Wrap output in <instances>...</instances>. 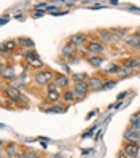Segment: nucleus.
<instances>
[{"label":"nucleus","instance_id":"nucleus-4","mask_svg":"<svg viewBox=\"0 0 140 158\" xmlns=\"http://www.w3.org/2000/svg\"><path fill=\"white\" fill-rule=\"evenodd\" d=\"M104 43H100V42H91V43H88V46H86V50L89 51V53H92L96 56V54H100L102 51H104Z\"/></svg>","mask_w":140,"mask_h":158},{"label":"nucleus","instance_id":"nucleus-21","mask_svg":"<svg viewBox=\"0 0 140 158\" xmlns=\"http://www.w3.org/2000/svg\"><path fill=\"white\" fill-rule=\"evenodd\" d=\"M18 42L22 43L24 46H34V42H32V40H29V39H19Z\"/></svg>","mask_w":140,"mask_h":158},{"label":"nucleus","instance_id":"nucleus-28","mask_svg":"<svg viewBox=\"0 0 140 158\" xmlns=\"http://www.w3.org/2000/svg\"><path fill=\"white\" fill-rule=\"evenodd\" d=\"M97 8H104V5H100V3H97V5H94V6H92V10H97Z\"/></svg>","mask_w":140,"mask_h":158},{"label":"nucleus","instance_id":"nucleus-8","mask_svg":"<svg viewBox=\"0 0 140 158\" xmlns=\"http://www.w3.org/2000/svg\"><path fill=\"white\" fill-rule=\"evenodd\" d=\"M102 81L99 77H91L89 78V88L91 89H94V91H97V89H104V85H102Z\"/></svg>","mask_w":140,"mask_h":158},{"label":"nucleus","instance_id":"nucleus-11","mask_svg":"<svg viewBox=\"0 0 140 158\" xmlns=\"http://www.w3.org/2000/svg\"><path fill=\"white\" fill-rule=\"evenodd\" d=\"M88 61H89V64L91 66H94V67H100L102 66V62H104V58H100V56H91V58H88Z\"/></svg>","mask_w":140,"mask_h":158},{"label":"nucleus","instance_id":"nucleus-26","mask_svg":"<svg viewBox=\"0 0 140 158\" xmlns=\"http://www.w3.org/2000/svg\"><path fill=\"white\" fill-rule=\"evenodd\" d=\"M46 6H50V5H46V3H37V10H42V8H46Z\"/></svg>","mask_w":140,"mask_h":158},{"label":"nucleus","instance_id":"nucleus-22","mask_svg":"<svg viewBox=\"0 0 140 158\" xmlns=\"http://www.w3.org/2000/svg\"><path fill=\"white\" fill-rule=\"evenodd\" d=\"M115 85H116V81H115V80H108V81H105L104 89H110V88H113Z\"/></svg>","mask_w":140,"mask_h":158},{"label":"nucleus","instance_id":"nucleus-15","mask_svg":"<svg viewBox=\"0 0 140 158\" xmlns=\"http://www.w3.org/2000/svg\"><path fill=\"white\" fill-rule=\"evenodd\" d=\"M56 85L58 86H67L69 85V78L65 77V75H59V77H56Z\"/></svg>","mask_w":140,"mask_h":158},{"label":"nucleus","instance_id":"nucleus-6","mask_svg":"<svg viewBox=\"0 0 140 158\" xmlns=\"http://www.w3.org/2000/svg\"><path fill=\"white\" fill-rule=\"evenodd\" d=\"M138 150H140L138 144L130 142V144H126V147H124V155H127V156H137Z\"/></svg>","mask_w":140,"mask_h":158},{"label":"nucleus","instance_id":"nucleus-23","mask_svg":"<svg viewBox=\"0 0 140 158\" xmlns=\"http://www.w3.org/2000/svg\"><path fill=\"white\" fill-rule=\"evenodd\" d=\"M19 158H38V156H37V153H34V152H27V153L19 155Z\"/></svg>","mask_w":140,"mask_h":158},{"label":"nucleus","instance_id":"nucleus-24","mask_svg":"<svg viewBox=\"0 0 140 158\" xmlns=\"http://www.w3.org/2000/svg\"><path fill=\"white\" fill-rule=\"evenodd\" d=\"M48 112H56V114H62V112H65V109L64 107H51Z\"/></svg>","mask_w":140,"mask_h":158},{"label":"nucleus","instance_id":"nucleus-1","mask_svg":"<svg viewBox=\"0 0 140 158\" xmlns=\"http://www.w3.org/2000/svg\"><path fill=\"white\" fill-rule=\"evenodd\" d=\"M53 78V72L51 70H42L35 75V83L37 85H48Z\"/></svg>","mask_w":140,"mask_h":158},{"label":"nucleus","instance_id":"nucleus-13","mask_svg":"<svg viewBox=\"0 0 140 158\" xmlns=\"http://www.w3.org/2000/svg\"><path fill=\"white\" fill-rule=\"evenodd\" d=\"M2 77H3V78H8V80H11V78L14 77L13 67H3V69H2Z\"/></svg>","mask_w":140,"mask_h":158},{"label":"nucleus","instance_id":"nucleus-5","mask_svg":"<svg viewBox=\"0 0 140 158\" xmlns=\"http://www.w3.org/2000/svg\"><path fill=\"white\" fill-rule=\"evenodd\" d=\"M124 139L126 141H130V142H134V144H137L138 141H140V131L138 129H127V131L124 133Z\"/></svg>","mask_w":140,"mask_h":158},{"label":"nucleus","instance_id":"nucleus-7","mask_svg":"<svg viewBox=\"0 0 140 158\" xmlns=\"http://www.w3.org/2000/svg\"><path fill=\"white\" fill-rule=\"evenodd\" d=\"M27 56V61H29V64L30 66H34V67H42L43 66V62H42V59L37 56V54H32V53H27L26 54Z\"/></svg>","mask_w":140,"mask_h":158},{"label":"nucleus","instance_id":"nucleus-27","mask_svg":"<svg viewBox=\"0 0 140 158\" xmlns=\"http://www.w3.org/2000/svg\"><path fill=\"white\" fill-rule=\"evenodd\" d=\"M8 23V15H5L3 18H2V24H6Z\"/></svg>","mask_w":140,"mask_h":158},{"label":"nucleus","instance_id":"nucleus-19","mask_svg":"<svg viewBox=\"0 0 140 158\" xmlns=\"http://www.w3.org/2000/svg\"><path fill=\"white\" fill-rule=\"evenodd\" d=\"M6 152H8V155H10V156H14V155H16V145H14V144H13V145H8Z\"/></svg>","mask_w":140,"mask_h":158},{"label":"nucleus","instance_id":"nucleus-20","mask_svg":"<svg viewBox=\"0 0 140 158\" xmlns=\"http://www.w3.org/2000/svg\"><path fill=\"white\" fill-rule=\"evenodd\" d=\"M108 73H119V66H116V64H113V66H110L108 67V70H107Z\"/></svg>","mask_w":140,"mask_h":158},{"label":"nucleus","instance_id":"nucleus-14","mask_svg":"<svg viewBox=\"0 0 140 158\" xmlns=\"http://www.w3.org/2000/svg\"><path fill=\"white\" fill-rule=\"evenodd\" d=\"M14 46H16L14 40H8V42H3V43H2V46H0V50H2V51L5 53V51H10V50H13Z\"/></svg>","mask_w":140,"mask_h":158},{"label":"nucleus","instance_id":"nucleus-29","mask_svg":"<svg viewBox=\"0 0 140 158\" xmlns=\"http://www.w3.org/2000/svg\"><path fill=\"white\" fill-rule=\"evenodd\" d=\"M53 158H64V156H62V155H61V153H58V155H54V156H53Z\"/></svg>","mask_w":140,"mask_h":158},{"label":"nucleus","instance_id":"nucleus-12","mask_svg":"<svg viewBox=\"0 0 140 158\" xmlns=\"http://www.w3.org/2000/svg\"><path fill=\"white\" fill-rule=\"evenodd\" d=\"M73 51H75V45H73V43H67L62 48V54H64V56H72Z\"/></svg>","mask_w":140,"mask_h":158},{"label":"nucleus","instance_id":"nucleus-3","mask_svg":"<svg viewBox=\"0 0 140 158\" xmlns=\"http://www.w3.org/2000/svg\"><path fill=\"white\" fill-rule=\"evenodd\" d=\"M3 93H5V96L10 99V101H19V99H21V93H19V89H16L14 86H6Z\"/></svg>","mask_w":140,"mask_h":158},{"label":"nucleus","instance_id":"nucleus-10","mask_svg":"<svg viewBox=\"0 0 140 158\" xmlns=\"http://www.w3.org/2000/svg\"><path fill=\"white\" fill-rule=\"evenodd\" d=\"M130 128L140 131V112H135L132 117H130Z\"/></svg>","mask_w":140,"mask_h":158},{"label":"nucleus","instance_id":"nucleus-9","mask_svg":"<svg viewBox=\"0 0 140 158\" xmlns=\"http://www.w3.org/2000/svg\"><path fill=\"white\" fill-rule=\"evenodd\" d=\"M59 98H61V94H59V91L56 89V86H54V85H50V86H48V99H50L51 102H58Z\"/></svg>","mask_w":140,"mask_h":158},{"label":"nucleus","instance_id":"nucleus-2","mask_svg":"<svg viewBox=\"0 0 140 158\" xmlns=\"http://www.w3.org/2000/svg\"><path fill=\"white\" fill-rule=\"evenodd\" d=\"M88 89H89V83L88 81H75V89H73L75 96L83 98L88 93Z\"/></svg>","mask_w":140,"mask_h":158},{"label":"nucleus","instance_id":"nucleus-16","mask_svg":"<svg viewBox=\"0 0 140 158\" xmlns=\"http://www.w3.org/2000/svg\"><path fill=\"white\" fill-rule=\"evenodd\" d=\"M70 40H72V43H75V45H83L85 40H86V37L85 35H73Z\"/></svg>","mask_w":140,"mask_h":158},{"label":"nucleus","instance_id":"nucleus-30","mask_svg":"<svg viewBox=\"0 0 140 158\" xmlns=\"http://www.w3.org/2000/svg\"><path fill=\"white\" fill-rule=\"evenodd\" d=\"M135 48H137V50H140V40L137 42V45H135Z\"/></svg>","mask_w":140,"mask_h":158},{"label":"nucleus","instance_id":"nucleus-25","mask_svg":"<svg viewBox=\"0 0 140 158\" xmlns=\"http://www.w3.org/2000/svg\"><path fill=\"white\" fill-rule=\"evenodd\" d=\"M130 70H132V69H129V67H124L123 70H119V73H121V75H129V73H130Z\"/></svg>","mask_w":140,"mask_h":158},{"label":"nucleus","instance_id":"nucleus-18","mask_svg":"<svg viewBox=\"0 0 140 158\" xmlns=\"http://www.w3.org/2000/svg\"><path fill=\"white\" fill-rule=\"evenodd\" d=\"M73 96H75V93H72V91H65V93H64V99L69 101V102L73 101Z\"/></svg>","mask_w":140,"mask_h":158},{"label":"nucleus","instance_id":"nucleus-17","mask_svg":"<svg viewBox=\"0 0 140 158\" xmlns=\"http://www.w3.org/2000/svg\"><path fill=\"white\" fill-rule=\"evenodd\" d=\"M75 81H88V73H75Z\"/></svg>","mask_w":140,"mask_h":158},{"label":"nucleus","instance_id":"nucleus-31","mask_svg":"<svg viewBox=\"0 0 140 158\" xmlns=\"http://www.w3.org/2000/svg\"><path fill=\"white\" fill-rule=\"evenodd\" d=\"M118 158H124V155H119V156H118Z\"/></svg>","mask_w":140,"mask_h":158}]
</instances>
